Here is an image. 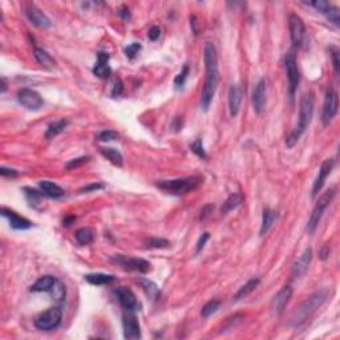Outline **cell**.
<instances>
[{
    "label": "cell",
    "instance_id": "obj_1",
    "mask_svg": "<svg viewBox=\"0 0 340 340\" xmlns=\"http://www.w3.org/2000/svg\"><path fill=\"white\" fill-rule=\"evenodd\" d=\"M204 61H205L206 79L205 85L201 93V106L204 110H209L211 101L214 99L215 92L220 83V70H218V55L213 43H206L204 48Z\"/></svg>",
    "mask_w": 340,
    "mask_h": 340
},
{
    "label": "cell",
    "instance_id": "obj_2",
    "mask_svg": "<svg viewBox=\"0 0 340 340\" xmlns=\"http://www.w3.org/2000/svg\"><path fill=\"white\" fill-rule=\"evenodd\" d=\"M314 116V99L311 95H303L300 99V106H299V119H298V124L295 128L292 129L290 135L287 136L286 138V145L287 148H292L296 142L299 141V138L303 136L306 129L310 125L311 120Z\"/></svg>",
    "mask_w": 340,
    "mask_h": 340
},
{
    "label": "cell",
    "instance_id": "obj_3",
    "mask_svg": "<svg viewBox=\"0 0 340 340\" xmlns=\"http://www.w3.org/2000/svg\"><path fill=\"white\" fill-rule=\"evenodd\" d=\"M330 296V290L328 289H320L315 291L312 295H310L307 299L300 305V307L295 311V314L292 316V323L294 325H299L308 319L318 308L324 305L325 300Z\"/></svg>",
    "mask_w": 340,
    "mask_h": 340
},
{
    "label": "cell",
    "instance_id": "obj_4",
    "mask_svg": "<svg viewBox=\"0 0 340 340\" xmlns=\"http://www.w3.org/2000/svg\"><path fill=\"white\" fill-rule=\"evenodd\" d=\"M202 182L204 180L201 177L193 175V177H184V178H174V180L158 181L155 182V186L169 194L184 195L195 190Z\"/></svg>",
    "mask_w": 340,
    "mask_h": 340
},
{
    "label": "cell",
    "instance_id": "obj_5",
    "mask_svg": "<svg viewBox=\"0 0 340 340\" xmlns=\"http://www.w3.org/2000/svg\"><path fill=\"white\" fill-rule=\"evenodd\" d=\"M335 194L336 187H332V189L324 191L323 194L320 195V198L318 200V202H316L314 210L311 213L310 220L307 222V233H308V234H314V233H315L316 227H318L320 220H322V217H323V213H324L325 209L330 206V204L332 202V200H334Z\"/></svg>",
    "mask_w": 340,
    "mask_h": 340
},
{
    "label": "cell",
    "instance_id": "obj_6",
    "mask_svg": "<svg viewBox=\"0 0 340 340\" xmlns=\"http://www.w3.org/2000/svg\"><path fill=\"white\" fill-rule=\"evenodd\" d=\"M63 319V311L60 307H51L40 315L36 316L35 327L40 331H51L59 327Z\"/></svg>",
    "mask_w": 340,
    "mask_h": 340
},
{
    "label": "cell",
    "instance_id": "obj_7",
    "mask_svg": "<svg viewBox=\"0 0 340 340\" xmlns=\"http://www.w3.org/2000/svg\"><path fill=\"white\" fill-rule=\"evenodd\" d=\"M285 68L287 73V80H289V90H290L291 99L295 95L298 85L300 81L299 69H298V63H296V55L294 51L287 52L285 56Z\"/></svg>",
    "mask_w": 340,
    "mask_h": 340
},
{
    "label": "cell",
    "instance_id": "obj_8",
    "mask_svg": "<svg viewBox=\"0 0 340 340\" xmlns=\"http://www.w3.org/2000/svg\"><path fill=\"white\" fill-rule=\"evenodd\" d=\"M112 260L128 271H138L141 274H146L152 270V265L142 258H126L122 255H116Z\"/></svg>",
    "mask_w": 340,
    "mask_h": 340
},
{
    "label": "cell",
    "instance_id": "obj_9",
    "mask_svg": "<svg viewBox=\"0 0 340 340\" xmlns=\"http://www.w3.org/2000/svg\"><path fill=\"white\" fill-rule=\"evenodd\" d=\"M338 109H339V96H338V92L335 89L330 88L325 93L323 112H322V121H323L324 125L330 124L332 121V119L338 113Z\"/></svg>",
    "mask_w": 340,
    "mask_h": 340
},
{
    "label": "cell",
    "instance_id": "obj_10",
    "mask_svg": "<svg viewBox=\"0 0 340 340\" xmlns=\"http://www.w3.org/2000/svg\"><path fill=\"white\" fill-rule=\"evenodd\" d=\"M17 100L21 105L30 110H39L44 105V100L36 90L30 88H21L17 92Z\"/></svg>",
    "mask_w": 340,
    "mask_h": 340
},
{
    "label": "cell",
    "instance_id": "obj_11",
    "mask_svg": "<svg viewBox=\"0 0 340 340\" xmlns=\"http://www.w3.org/2000/svg\"><path fill=\"white\" fill-rule=\"evenodd\" d=\"M122 328H124V338L125 339L137 340L141 338L140 322L132 311L128 310L122 315Z\"/></svg>",
    "mask_w": 340,
    "mask_h": 340
},
{
    "label": "cell",
    "instance_id": "obj_12",
    "mask_svg": "<svg viewBox=\"0 0 340 340\" xmlns=\"http://www.w3.org/2000/svg\"><path fill=\"white\" fill-rule=\"evenodd\" d=\"M290 36L294 47H302L307 40L306 25L298 15L290 16Z\"/></svg>",
    "mask_w": 340,
    "mask_h": 340
},
{
    "label": "cell",
    "instance_id": "obj_13",
    "mask_svg": "<svg viewBox=\"0 0 340 340\" xmlns=\"http://www.w3.org/2000/svg\"><path fill=\"white\" fill-rule=\"evenodd\" d=\"M25 15L28 17V20L34 25H36L37 28L47 30L51 27L50 17L45 15L43 11L39 10L35 4H28L25 7Z\"/></svg>",
    "mask_w": 340,
    "mask_h": 340
},
{
    "label": "cell",
    "instance_id": "obj_14",
    "mask_svg": "<svg viewBox=\"0 0 340 340\" xmlns=\"http://www.w3.org/2000/svg\"><path fill=\"white\" fill-rule=\"evenodd\" d=\"M334 164H335V161L332 160V158H327V160H324L322 162L319 173L316 175V180L314 181V186H312V193H311L312 198H315L316 195L319 194V191L322 190V187L324 185L327 177H328V174L332 171Z\"/></svg>",
    "mask_w": 340,
    "mask_h": 340
},
{
    "label": "cell",
    "instance_id": "obj_15",
    "mask_svg": "<svg viewBox=\"0 0 340 340\" xmlns=\"http://www.w3.org/2000/svg\"><path fill=\"white\" fill-rule=\"evenodd\" d=\"M291 296H292V289L290 286H285L283 289H280L279 292L276 294L272 300H271V310L275 315H280L285 311L286 306L289 305Z\"/></svg>",
    "mask_w": 340,
    "mask_h": 340
},
{
    "label": "cell",
    "instance_id": "obj_16",
    "mask_svg": "<svg viewBox=\"0 0 340 340\" xmlns=\"http://www.w3.org/2000/svg\"><path fill=\"white\" fill-rule=\"evenodd\" d=\"M311 259H312V250L310 247L306 249L299 258L295 260V263L291 267V276L292 278H300L302 275H305L306 271L308 270L310 267Z\"/></svg>",
    "mask_w": 340,
    "mask_h": 340
},
{
    "label": "cell",
    "instance_id": "obj_17",
    "mask_svg": "<svg viewBox=\"0 0 340 340\" xmlns=\"http://www.w3.org/2000/svg\"><path fill=\"white\" fill-rule=\"evenodd\" d=\"M266 81L263 79H260L253 90V108H254L255 113H262L265 109L266 105Z\"/></svg>",
    "mask_w": 340,
    "mask_h": 340
},
{
    "label": "cell",
    "instance_id": "obj_18",
    "mask_svg": "<svg viewBox=\"0 0 340 340\" xmlns=\"http://www.w3.org/2000/svg\"><path fill=\"white\" fill-rule=\"evenodd\" d=\"M116 295L120 300L121 306L125 308V310L133 311L138 307V302H137V298H136L135 292L125 287V286H121L119 289H116Z\"/></svg>",
    "mask_w": 340,
    "mask_h": 340
},
{
    "label": "cell",
    "instance_id": "obj_19",
    "mask_svg": "<svg viewBox=\"0 0 340 340\" xmlns=\"http://www.w3.org/2000/svg\"><path fill=\"white\" fill-rule=\"evenodd\" d=\"M0 211H1V215H3V217H5L7 220L10 221V225L12 229H15V230H27V229L32 227V222H31L30 220H27L24 217L16 214L15 211L8 210V209H5V207H1V210Z\"/></svg>",
    "mask_w": 340,
    "mask_h": 340
},
{
    "label": "cell",
    "instance_id": "obj_20",
    "mask_svg": "<svg viewBox=\"0 0 340 340\" xmlns=\"http://www.w3.org/2000/svg\"><path fill=\"white\" fill-rule=\"evenodd\" d=\"M93 73L100 79H109L112 75V69L109 67V55L105 52H100L97 55V63L93 68Z\"/></svg>",
    "mask_w": 340,
    "mask_h": 340
},
{
    "label": "cell",
    "instance_id": "obj_21",
    "mask_svg": "<svg viewBox=\"0 0 340 340\" xmlns=\"http://www.w3.org/2000/svg\"><path fill=\"white\" fill-rule=\"evenodd\" d=\"M242 96H243V92H242V88H240L239 85H231L230 89H229V109H230L231 117H235V116L239 113Z\"/></svg>",
    "mask_w": 340,
    "mask_h": 340
},
{
    "label": "cell",
    "instance_id": "obj_22",
    "mask_svg": "<svg viewBox=\"0 0 340 340\" xmlns=\"http://www.w3.org/2000/svg\"><path fill=\"white\" fill-rule=\"evenodd\" d=\"M276 218H278V213L275 210L270 209V207H266L265 210H263V215H262V225H260L259 231L260 237H263V235H266L270 231Z\"/></svg>",
    "mask_w": 340,
    "mask_h": 340
},
{
    "label": "cell",
    "instance_id": "obj_23",
    "mask_svg": "<svg viewBox=\"0 0 340 340\" xmlns=\"http://www.w3.org/2000/svg\"><path fill=\"white\" fill-rule=\"evenodd\" d=\"M39 186H40L41 193L50 198H60L64 195V189L52 181H41Z\"/></svg>",
    "mask_w": 340,
    "mask_h": 340
},
{
    "label": "cell",
    "instance_id": "obj_24",
    "mask_svg": "<svg viewBox=\"0 0 340 340\" xmlns=\"http://www.w3.org/2000/svg\"><path fill=\"white\" fill-rule=\"evenodd\" d=\"M34 56H35L36 61H37L41 67L48 68V69L55 68L56 60L50 55V53H48V52H47V51L43 50V48L35 47V48H34Z\"/></svg>",
    "mask_w": 340,
    "mask_h": 340
},
{
    "label": "cell",
    "instance_id": "obj_25",
    "mask_svg": "<svg viewBox=\"0 0 340 340\" xmlns=\"http://www.w3.org/2000/svg\"><path fill=\"white\" fill-rule=\"evenodd\" d=\"M57 282V279H56L55 276L52 275H44V276H40L39 279L36 280L35 283L32 285V287H31V291H34V292H43V291H48L50 292V290L55 286V283Z\"/></svg>",
    "mask_w": 340,
    "mask_h": 340
},
{
    "label": "cell",
    "instance_id": "obj_26",
    "mask_svg": "<svg viewBox=\"0 0 340 340\" xmlns=\"http://www.w3.org/2000/svg\"><path fill=\"white\" fill-rule=\"evenodd\" d=\"M85 280L93 286H104L110 285L116 280L115 275H109V274H101V272H95V274H86L84 276Z\"/></svg>",
    "mask_w": 340,
    "mask_h": 340
},
{
    "label": "cell",
    "instance_id": "obj_27",
    "mask_svg": "<svg viewBox=\"0 0 340 340\" xmlns=\"http://www.w3.org/2000/svg\"><path fill=\"white\" fill-rule=\"evenodd\" d=\"M243 200H245V197H243V194L242 193H233V194H230L229 197H227V200L223 202V205H222V209H221V213H222V215L227 214L229 211L234 210V209H237L238 206L243 202Z\"/></svg>",
    "mask_w": 340,
    "mask_h": 340
},
{
    "label": "cell",
    "instance_id": "obj_28",
    "mask_svg": "<svg viewBox=\"0 0 340 340\" xmlns=\"http://www.w3.org/2000/svg\"><path fill=\"white\" fill-rule=\"evenodd\" d=\"M67 126H68V120H64V119H63V120L53 121L52 124L48 125V129L45 132V138H47V140L55 138L56 136H59L60 133L64 132Z\"/></svg>",
    "mask_w": 340,
    "mask_h": 340
},
{
    "label": "cell",
    "instance_id": "obj_29",
    "mask_svg": "<svg viewBox=\"0 0 340 340\" xmlns=\"http://www.w3.org/2000/svg\"><path fill=\"white\" fill-rule=\"evenodd\" d=\"M75 238L79 245H89L95 239V230L90 227H81L75 233Z\"/></svg>",
    "mask_w": 340,
    "mask_h": 340
},
{
    "label": "cell",
    "instance_id": "obj_30",
    "mask_svg": "<svg viewBox=\"0 0 340 340\" xmlns=\"http://www.w3.org/2000/svg\"><path fill=\"white\" fill-rule=\"evenodd\" d=\"M100 153L104 155L109 162H112L113 165L122 166V164H124L122 154H121L119 150L115 149V148H101Z\"/></svg>",
    "mask_w": 340,
    "mask_h": 340
},
{
    "label": "cell",
    "instance_id": "obj_31",
    "mask_svg": "<svg viewBox=\"0 0 340 340\" xmlns=\"http://www.w3.org/2000/svg\"><path fill=\"white\" fill-rule=\"evenodd\" d=\"M259 283H260L259 278H253V279L249 280V282L242 286L239 290H238V292L235 294L234 300H240V299H243V298H246V296L250 295L251 292H253V291L259 286Z\"/></svg>",
    "mask_w": 340,
    "mask_h": 340
},
{
    "label": "cell",
    "instance_id": "obj_32",
    "mask_svg": "<svg viewBox=\"0 0 340 340\" xmlns=\"http://www.w3.org/2000/svg\"><path fill=\"white\" fill-rule=\"evenodd\" d=\"M137 283L142 287V290L145 291L146 295L150 296L152 299H157L158 295L161 294L160 289L157 287L155 283H153L152 280L145 279V278H141V279H137Z\"/></svg>",
    "mask_w": 340,
    "mask_h": 340
},
{
    "label": "cell",
    "instance_id": "obj_33",
    "mask_svg": "<svg viewBox=\"0 0 340 340\" xmlns=\"http://www.w3.org/2000/svg\"><path fill=\"white\" fill-rule=\"evenodd\" d=\"M221 307V302L217 299H213L210 300V302H207L204 307H202V311H201V315H202V318H209V316H211L213 314H215L217 311L220 310Z\"/></svg>",
    "mask_w": 340,
    "mask_h": 340
},
{
    "label": "cell",
    "instance_id": "obj_34",
    "mask_svg": "<svg viewBox=\"0 0 340 340\" xmlns=\"http://www.w3.org/2000/svg\"><path fill=\"white\" fill-rule=\"evenodd\" d=\"M50 294L52 296V299L60 303V302H63L65 299V286L61 283L60 280H57L55 286L50 290Z\"/></svg>",
    "mask_w": 340,
    "mask_h": 340
},
{
    "label": "cell",
    "instance_id": "obj_35",
    "mask_svg": "<svg viewBox=\"0 0 340 340\" xmlns=\"http://www.w3.org/2000/svg\"><path fill=\"white\" fill-rule=\"evenodd\" d=\"M190 150L195 155H198L200 158H202V160L207 158V154H206L205 149H204V144H202V138L201 137L195 138L194 142L190 145Z\"/></svg>",
    "mask_w": 340,
    "mask_h": 340
},
{
    "label": "cell",
    "instance_id": "obj_36",
    "mask_svg": "<svg viewBox=\"0 0 340 340\" xmlns=\"http://www.w3.org/2000/svg\"><path fill=\"white\" fill-rule=\"evenodd\" d=\"M25 195H27V200L30 202L31 206H36L37 204H40L41 193L36 189H31V187H25L24 189Z\"/></svg>",
    "mask_w": 340,
    "mask_h": 340
},
{
    "label": "cell",
    "instance_id": "obj_37",
    "mask_svg": "<svg viewBox=\"0 0 340 340\" xmlns=\"http://www.w3.org/2000/svg\"><path fill=\"white\" fill-rule=\"evenodd\" d=\"M187 76H189V65L185 64L184 65V68L181 69L180 73L175 76V79H174V85L177 89H180V88H182V86L185 85Z\"/></svg>",
    "mask_w": 340,
    "mask_h": 340
},
{
    "label": "cell",
    "instance_id": "obj_38",
    "mask_svg": "<svg viewBox=\"0 0 340 340\" xmlns=\"http://www.w3.org/2000/svg\"><path fill=\"white\" fill-rule=\"evenodd\" d=\"M146 247L149 249H165L170 245V242L164 238H149L146 240Z\"/></svg>",
    "mask_w": 340,
    "mask_h": 340
},
{
    "label": "cell",
    "instance_id": "obj_39",
    "mask_svg": "<svg viewBox=\"0 0 340 340\" xmlns=\"http://www.w3.org/2000/svg\"><path fill=\"white\" fill-rule=\"evenodd\" d=\"M120 135L115 132V130H102L97 135V141L100 142H108V141H115L119 140Z\"/></svg>",
    "mask_w": 340,
    "mask_h": 340
},
{
    "label": "cell",
    "instance_id": "obj_40",
    "mask_svg": "<svg viewBox=\"0 0 340 340\" xmlns=\"http://www.w3.org/2000/svg\"><path fill=\"white\" fill-rule=\"evenodd\" d=\"M325 17L328 19V20L331 21V23H334L335 25H339L340 24V11L339 8H336V7H332L331 5L330 8L327 10V12L324 14Z\"/></svg>",
    "mask_w": 340,
    "mask_h": 340
},
{
    "label": "cell",
    "instance_id": "obj_41",
    "mask_svg": "<svg viewBox=\"0 0 340 340\" xmlns=\"http://www.w3.org/2000/svg\"><path fill=\"white\" fill-rule=\"evenodd\" d=\"M141 51V44L138 43H132L130 45H128L125 48V56L128 59H135L136 56L138 55V52Z\"/></svg>",
    "mask_w": 340,
    "mask_h": 340
},
{
    "label": "cell",
    "instance_id": "obj_42",
    "mask_svg": "<svg viewBox=\"0 0 340 340\" xmlns=\"http://www.w3.org/2000/svg\"><path fill=\"white\" fill-rule=\"evenodd\" d=\"M101 189H104V184H101V182L89 184V185L81 187L80 190H79V194H88V193H93V191L101 190Z\"/></svg>",
    "mask_w": 340,
    "mask_h": 340
},
{
    "label": "cell",
    "instance_id": "obj_43",
    "mask_svg": "<svg viewBox=\"0 0 340 340\" xmlns=\"http://www.w3.org/2000/svg\"><path fill=\"white\" fill-rule=\"evenodd\" d=\"M308 4H310L311 7L316 8V10L319 11V12H322V14H325L327 10L331 7L330 3H328V1H324V0H316V1H311Z\"/></svg>",
    "mask_w": 340,
    "mask_h": 340
},
{
    "label": "cell",
    "instance_id": "obj_44",
    "mask_svg": "<svg viewBox=\"0 0 340 340\" xmlns=\"http://www.w3.org/2000/svg\"><path fill=\"white\" fill-rule=\"evenodd\" d=\"M122 89H124V85H122L121 80L120 79H116L115 84H113V88H112V92H110V95H112V97H119V96L122 93Z\"/></svg>",
    "mask_w": 340,
    "mask_h": 340
},
{
    "label": "cell",
    "instance_id": "obj_45",
    "mask_svg": "<svg viewBox=\"0 0 340 340\" xmlns=\"http://www.w3.org/2000/svg\"><path fill=\"white\" fill-rule=\"evenodd\" d=\"M331 57H332V65L336 75H339V52L336 48H331Z\"/></svg>",
    "mask_w": 340,
    "mask_h": 340
},
{
    "label": "cell",
    "instance_id": "obj_46",
    "mask_svg": "<svg viewBox=\"0 0 340 340\" xmlns=\"http://www.w3.org/2000/svg\"><path fill=\"white\" fill-rule=\"evenodd\" d=\"M89 161V157H80V158H75V160L69 161L67 164V168L68 169H73V168H77V166H81L83 164H86Z\"/></svg>",
    "mask_w": 340,
    "mask_h": 340
},
{
    "label": "cell",
    "instance_id": "obj_47",
    "mask_svg": "<svg viewBox=\"0 0 340 340\" xmlns=\"http://www.w3.org/2000/svg\"><path fill=\"white\" fill-rule=\"evenodd\" d=\"M160 35H161V28L160 27H157V25H153V27L149 30V32H148V37H149V40L152 41L158 40Z\"/></svg>",
    "mask_w": 340,
    "mask_h": 340
},
{
    "label": "cell",
    "instance_id": "obj_48",
    "mask_svg": "<svg viewBox=\"0 0 340 340\" xmlns=\"http://www.w3.org/2000/svg\"><path fill=\"white\" fill-rule=\"evenodd\" d=\"M210 238V235H209V233H204V234L201 235L200 239H198V242H197V253H200L204 247H205V243L207 242V239Z\"/></svg>",
    "mask_w": 340,
    "mask_h": 340
},
{
    "label": "cell",
    "instance_id": "obj_49",
    "mask_svg": "<svg viewBox=\"0 0 340 340\" xmlns=\"http://www.w3.org/2000/svg\"><path fill=\"white\" fill-rule=\"evenodd\" d=\"M119 15H120V17L124 21H129L130 20V12H129V8L126 7V5H122L120 8V11H119Z\"/></svg>",
    "mask_w": 340,
    "mask_h": 340
},
{
    "label": "cell",
    "instance_id": "obj_50",
    "mask_svg": "<svg viewBox=\"0 0 340 340\" xmlns=\"http://www.w3.org/2000/svg\"><path fill=\"white\" fill-rule=\"evenodd\" d=\"M0 174L3 177H16L17 175V171L15 169H8L5 166H1L0 168Z\"/></svg>",
    "mask_w": 340,
    "mask_h": 340
},
{
    "label": "cell",
    "instance_id": "obj_51",
    "mask_svg": "<svg viewBox=\"0 0 340 340\" xmlns=\"http://www.w3.org/2000/svg\"><path fill=\"white\" fill-rule=\"evenodd\" d=\"M211 211H213V205H206L205 207H202V210H201V214H200V220H205L206 217H209V215H210Z\"/></svg>",
    "mask_w": 340,
    "mask_h": 340
},
{
    "label": "cell",
    "instance_id": "obj_52",
    "mask_svg": "<svg viewBox=\"0 0 340 340\" xmlns=\"http://www.w3.org/2000/svg\"><path fill=\"white\" fill-rule=\"evenodd\" d=\"M328 255H330V246H323L322 249H320L319 251V258L320 259H327L328 258Z\"/></svg>",
    "mask_w": 340,
    "mask_h": 340
},
{
    "label": "cell",
    "instance_id": "obj_53",
    "mask_svg": "<svg viewBox=\"0 0 340 340\" xmlns=\"http://www.w3.org/2000/svg\"><path fill=\"white\" fill-rule=\"evenodd\" d=\"M197 17L195 16H190V24H191V28H193V32H194L195 35H198V32H200V30H198V27H197Z\"/></svg>",
    "mask_w": 340,
    "mask_h": 340
},
{
    "label": "cell",
    "instance_id": "obj_54",
    "mask_svg": "<svg viewBox=\"0 0 340 340\" xmlns=\"http://www.w3.org/2000/svg\"><path fill=\"white\" fill-rule=\"evenodd\" d=\"M76 217H73V215H70V217H65L64 220H63V225L64 226H69L72 222H75Z\"/></svg>",
    "mask_w": 340,
    "mask_h": 340
},
{
    "label": "cell",
    "instance_id": "obj_55",
    "mask_svg": "<svg viewBox=\"0 0 340 340\" xmlns=\"http://www.w3.org/2000/svg\"><path fill=\"white\" fill-rule=\"evenodd\" d=\"M0 81H1V89L0 90H1V93H4L5 90H7V80H5L4 77H1V80Z\"/></svg>",
    "mask_w": 340,
    "mask_h": 340
}]
</instances>
